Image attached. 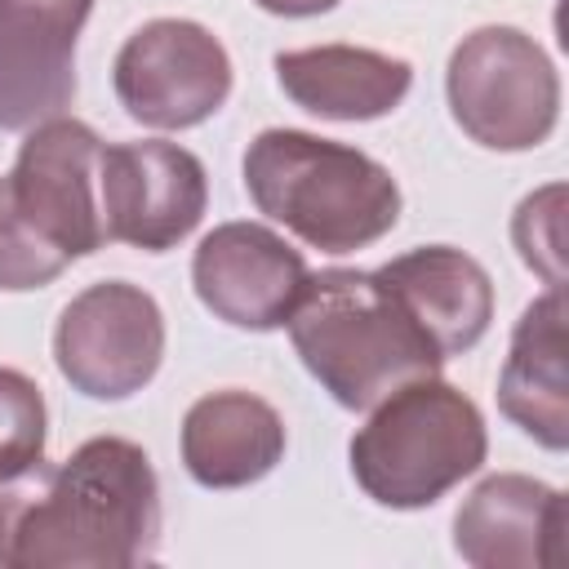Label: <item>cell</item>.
I'll use <instances>...</instances> for the list:
<instances>
[{
	"label": "cell",
	"mask_w": 569,
	"mask_h": 569,
	"mask_svg": "<svg viewBox=\"0 0 569 569\" xmlns=\"http://www.w3.org/2000/svg\"><path fill=\"white\" fill-rule=\"evenodd\" d=\"M284 329L307 373L351 413H369L396 387L445 365L382 276L360 267L311 271Z\"/></svg>",
	"instance_id": "7a4b0ae2"
},
{
	"label": "cell",
	"mask_w": 569,
	"mask_h": 569,
	"mask_svg": "<svg viewBox=\"0 0 569 569\" xmlns=\"http://www.w3.org/2000/svg\"><path fill=\"white\" fill-rule=\"evenodd\" d=\"M382 284L400 298V307L422 325L436 351L462 356L471 351L493 320V280L489 271L453 249V244H418L378 267Z\"/></svg>",
	"instance_id": "4fadbf2b"
},
{
	"label": "cell",
	"mask_w": 569,
	"mask_h": 569,
	"mask_svg": "<svg viewBox=\"0 0 569 569\" xmlns=\"http://www.w3.org/2000/svg\"><path fill=\"white\" fill-rule=\"evenodd\" d=\"M560 222H565V187L560 182L525 196L516 218H511V240H516L525 267L547 280V289H565V236H560Z\"/></svg>",
	"instance_id": "ac0fdd59"
},
{
	"label": "cell",
	"mask_w": 569,
	"mask_h": 569,
	"mask_svg": "<svg viewBox=\"0 0 569 569\" xmlns=\"http://www.w3.org/2000/svg\"><path fill=\"white\" fill-rule=\"evenodd\" d=\"M111 84L129 120L147 129H191L227 102L231 58L209 27L156 18L120 44Z\"/></svg>",
	"instance_id": "52a82bcc"
},
{
	"label": "cell",
	"mask_w": 569,
	"mask_h": 569,
	"mask_svg": "<svg viewBox=\"0 0 569 569\" xmlns=\"http://www.w3.org/2000/svg\"><path fill=\"white\" fill-rule=\"evenodd\" d=\"M276 80L293 107L320 120H382L405 102L413 67L365 44H311L276 53Z\"/></svg>",
	"instance_id": "9a60e30c"
},
{
	"label": "cell",
	"mask_w": 569,
	"mask_h": 569,
	"mask_svg": "<svg viewBox=\"0 0 569 569\" xmlns=\"http://www.w3.org/2000/svg\"><path fill=\"white\" fill-rule=\"evenodd\" d=\"M160 547V480L142 445L93 436L0 476V569H138Z\"/></svg>",
	"instance_id": "6da1fadb"
},
{
	"label": "cell",
	"mask_w": 569,
	"mask_h": 569,
	"mask_svg": "<svg viewBox=\"0 0 569 569\" xmlns=\"http://www.w3.org/2000/svg\"><path fill=\"white\" fill-rule=\"evenodd\" d=\"M498 409L542 449L560 453L569 445L565 289H547L520 311L498 373Z\"/></svg>",
	"instance_id": "2e32d148"
},
{
	"label": "cell",
	"mask_w": 569,
	"mask_h": 569,
	"mask_svg": "<svg viewBox=\"0 0 569 569\" xmlns=\"http://www.w3.org/2000/svg\"><path fill=\"white\" fill-rule=\"evenodd\" d=\"M58 373L89 400H129L164 360V311L129 280L80 289L53 325Z\"/></svg>",
	"instance_id": "8992f818"
},
{
	"label": "cell",
	"mask_w": 569,
	"mask_h": 569,
	"mask_svg": "<svg viewBox=\"0 0 569 569\" xmlns=\"http://www.w3.org/2000/svg\"><path fill=\"white\" fill-rule=\"evenodd\" d=\"M284 418L253 391L227 387L200 396L182 418V467L204 489H244L284 458Z\"/></svg>",
	"instance_id": "5bb4252c"
},
{
	"label": "cell",
	"mask_w": 569,
	"mask_h": 569,
	"mask_svg": "<svg viewBox=\"0 0 569 569\" xmlns=\"http://www.w3.org/2000/svg\"><path fill=\"white\" fill-rule=\"evenodd\" d=\"M565 498L547 480L485 476L453 516V551L471 569H551L560 560Z\"/></svg>",
	"instance_id": "7c38bea8"
},
{
	"label": "cell",
	"mask_w": 569,
	"mask_h": 569,
	"mask_svg": "<svg viewBox=\"0 0 569 569\" xmlns=\"http://www.w3.org/2000/svg\"><path fill=\"white\" fill-rule=\"evenodd\" d=\"M240 169L258 213L320 253H356L400 222L391 169L360 147L307 129H262Z\"/></svg>",
	"instance_id": "3957f363"
},
{
	"label": "cell",
	"mask_w": 569,
	"mask_h": 569,
	"mask_svg": "<svg viewBox=\"0 0 569 569\" xmlns=\"http://www.w3.org/2000/svg\"><path fill=\"white\" fill-rule=\"evenodd\" d=\"M253 4L276 18H316V13H329L338 0H253Z\"/></svg>",
	"instance_id": "ffe728a7"
},
{
	"label": "cell",
	"mask_w": 569,
	"mask_h": 569,
	"mask_svg": "<svg viewBox=\"0 0 569 569\" xmlns=\"http://www.w3.org/2000/svg\"><path fill=\"white\" fill-rule=\"evenodd\" d=\"M445 93L458 129L489 151H533L560 120V76L520 27H476L449 53Z\"/></svg>",
	"instance_id": "5b68a950"
},
{
	"label": "cell",
	"mask_w": 569,
	"mask_h": 569,
	"mask_svg": "<svg viewBox=\"0 0 569 569\" xmlns=\"http://www.w3.org/2000/svg\"><path fill=\"white\" fill-rule=\"evenodd\" d=\"M67 267H71V258L58 253L44 236H36L27 227V218L13 209V200H9V191L0 182V289L4 293L44 289Z\"/></svg>",
	"instance_id": "d6986e66"
},
{
	"label": "cell",
	"mask_w": 569,
	"mask_h": 569,
	"mask_svg": "<svg viewBox=\"0 0 569 569\" xmlns=\"http://www.w3.org/2000/svg\"><path fill=\"white\" fill-rule=\"evenodd\" d=\"M98 160H102V138L84 120L53 116L27 129V142L18 147L13 169L0 178L13 209L27 218V227L71 262L107 244L102 200H98Z\"/></svg>",
	"instance_id": "ba28073f"
},
{
	"label": "cell",
	"mask_w": 569,
	"mask_h": 569,
	"mask_svg": "<svg viewBox=\"0 0 569 569\" xmlns=\"http://www.w3.org/2000/svg\"><path fill=\"white\" fill-rule=\"evenodd\" d=\"M489 453L485 413L445 378H413L369 409L351 436L356 485L391 511H422L476 476Z\"/></svg>",
	"instance_id": "277c9868"
},
{
	"label": "cell",
	"mask_w": 569,
	"mask_h": 569,
	"mask_svg": "<svg viewBox=\"0 0 569 569\" xmlns=\"http://www.w3.org/2000/svg\"><path fill=\"white\" fill-rule=\"evenodd\" d=\"M98 200L107 240L164 253L200 227L209 204V173L200 156L178 142H116L102 147L98 160Z\"/></svg>",
	"instance_id": "9c48e42d"
},
{
	"label": "cell",
	"mask_w": 569,
	"mask_h": 569,
	"mask_svg": "<svg viewBox=\"0 0 569 569\" xmlns=\"http://www.w3.org/2000/svg\"><path fill=\"white\" fill-rule=\"evenodd\" d=\"M49 409L36 378L0 365V476L36 462L44 453Z\"/></svg>",
	"instance_id": "e0dca14e"
},
{
	"label": "cell",
	"mask_w": 569,
	"mask_h": 569,
	"mask_svg": "<svg viewBox=\"0 0 569 569\" xmlns=\"http://www.w3.org/2000/svg\"><path fill=\"white\" fill-rule=\"evenodd\" d=\"M93 0H0V129H36L76 98V40Z\"/></svg>",
	"instance_id": "8fae6325"
},
{
	"label": "cell",
	"mask_w": 569,
	"mask_h": 569,
	"mask_svg": "<svg viewBox=\"0 0 569 569\" xmlns=\"http://www.w3.org/2000/svg\"><path fill=\"white\" fill-rule=\"evenodd\" d=\"M302 253L262 222H218L191 258L196 298L231 329L271 333L307 284Z\"/></svg>",
	"instance_id": "30bf717a"
}]
</instances>
